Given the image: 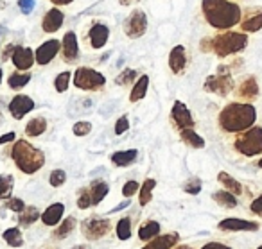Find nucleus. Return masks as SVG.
<instances>
[{"label":"nucleus","instance_id":"f03ea898","mask_svg":"<svg viewBox=\"0 0 262 249\" xmlns=\"http://www.w3.org/2000/svg\"><path fill=\"white\" fill-rule=\"evenodd\" d=\"M257 109L251 102H228L217 117L219 129L230 134H239L255 126Z\"/></svg>","mask_w":262,"mask_h":249},{"label":"nucleus","instance_id":"393cba45","mask_svg":"<svg viewBox=\"0 0 262 249\" xmlns=\"http://www.w3.org/2000/svg\"><path fill=\"white\" fill-rule=\"evenodd\" d=\"M147 88H149V77L147 76H140L137 79L135 86L131 88V94H129V101L131 102H139L146 97L147 94Z\"/></svg>","mask_w":262,"mask_h":249},{"label":"nucleus","instance_id":"5701e85b","mask_svg":"<svg viewBox=\"0 0 262 249\" xmlns=\"http://www.w3.org/2000/svg\"><path fill=\"white\" fill-rule=\"evenodd\" d=\"M139 158V151L137 149H127V151H117L112 154V163L117 167H127L131 163H135Z\"/></svg>","mask_w":262,"mask_h":249},{"label":"nucleus","instance_id":"c9c22d12","mask_svg":"<svg viewBox=\"0 0 262 249\" xmlns=\"http://www.w3.org/2000/svg\"><path fill=\"white\" fill-rule=\"evenodd\" d=\"M117 238L119 240H127L131 237V219L129 217H122V219L117 222Z\"/></svg>","mask_w":262,"mask_h":249},{"label":"nucleus","instance_id":"ea45409f","mask_svg":"<svg viewBox=\"0 0 262 249\" xmlns=\"http://www.w3.org/2000/svg\"><path fill=\"white\" fill-rule=\"evenodd\" d=\"M133 79H137V72L133 69H126L120 72V76L115 79V83L119 84V86H127Z\"/></svg>","mask_w":262,"mask_h":249},{"label":"nucleus","instance_id":"c85d7f7f","mask_svg":"<svg viewBox=\"0 0 262 249\" xmlns=\"http://www.w3.org/2000/svg\"><path fill=\"white\" fill-rule=\"evenodd\" d=\"M180 138L185 142V145L192 149H203L205 147V138L200 137L194 129H182L180 131Z\"/></svg>","mask_w":262,"mask_h":249},{"label":"nucleus","instance_id":"a18cd8bd","mask_svg":"<svg viewBox=\"0 0 262 249\" xmlns=\"http://www.w3.org/2000/svg\"><path fill=\"white\" fill-rule=\"evenodd\" d=\"M139 190H140V185L137 183V181H127V183L122 187V195H124V197L129 199L131 195H135Z\"/></svg>","mask_w":262,"mask_h":249},{"label":"nucleus","instance_id":"4d7b16f0","mask_svg":"<svg viewBox=\"0 0 262 249\" xmlns=\"http://www.w3.org/2000/svg\"><path fill=\"white\" fill-rule=\"evenodd\" d=\"M127 205H129V202H122V205H119V206H117L115 210H120V208H124V206H127Z\"/></svg>","mask_w":262,"mask_h":249},{"label":"nucleus","instance_id":"e433bc0d","mask_svg":"<svg viewBox=\"0 0 262 249\" xmlns=\"http://www.w3.org/2000/svg\"><path fill=\"white\" fill-rule=\"evenodd\" d=\"M13 187H15V179H13V176H9V174H2V176H0V199L9 197Z\"/></svg>","mask_w":262,"mask_h":249},{"label":"nucleus","instance_id":"a878e982","mask_svg":"<svg viewBox=\"0 0 262 249\" xmlns=\"http://www.w3.org/2000/svg\"><path fill=\"white\" fill-rule=\"evenodd\" d=\"M158 235H160V224H158L157 220H146V222L139 228V238L144 242L153 240Z\"/></svg>","mask_w":262,"mask_h":249},{"label":"nucleus","instance_id":"6e6d98bb","mask_svg":"<svg viewBox=\"0 0 262 249\" xmlns=\"http://www.w3.org/2000/svg\"><path fill=\"white\" fill-rule=\"evenodd\" d=\"M172 249H192L190 245H178V247H172Z\"/></svg>","mask_w":262,"mask_h":249},{"label":"nucleus","instance_id":"473e14b6","mask_svg":"<svg viewBox=\"0 0 262 249\" xmlns=\"http://www.w3.org/2000/svg\"><path fill=\"white\" fill-rule=\"evenodd\" d=\"M4 240L8 242L11 247H22L24 245V235L18 228H9L4 231Z\"/></svg>","mask_w":262,"mask_h":249},{"label":"nucleus","instance_id":"f257e3e1","mask_svg":"<svg viewBox=\"0 0 262 249\" xmlns=\"http://www.w3.org/2000/svg\"><path fill=\"white\" fill-rule=\"evenodd\" d=\"M201 13L215 31H230L243 18L241 6L232 0H201Z\"/></svg>","mask_w":262,"mask_h":249},{"label":"nucleus","instance_id":"2f4dec72","mask_svg":"<svg viewBox=\"0 0 262 249\" xmlns=\"http://www.w3.org/2000/svg\"><path fill=\"white\" fill-rule=\"evenodd\" d=\"M76 224H77L76 217H67V219L63 220V222L59 224L58 228H56V231L52 233V237L58 238V240H61V238L69 237V235L72 233L74 228H76Z\"/></svg>","mask_w":262,"mask_h":249},{"label":"nucleus","instance_id":"aec40b11","mask_svg":"<svg viewBox=\"0 0 262 249\" xmlns=\"http://www.w3.org/2000/svg\"><path fill=\"white\" fill-rule=\"evenodd\" d=\"M63 20H65V15L61 13V9L52 8L49 9L47 15L41 20V29H43V33H56V31L61 29Z\"/></svg>","mask_w":262,"mask_h":249},{"label":"nucleus","instance_id":"603ef678","mask_svg":"<svg viewBox=\"0 0 262 249\" xmlns=\"http://www.w3.org/2000/svg\"><path fill=\"white\" fill-rule=\"evenodd\" d=\"M51 2L56 6V8H58V6H69V4H72L74 0H51Z\"/></svg>","mask_w":262,"mask_h":249},{"label":"nucleus","instance_id":"a19ab883","mask_svg":"<svg viewBox=\"0 0 262 249\" xmlns=\"http://www.w3.org/2000/svg\"><path fill=\"white\" fill-rule=\"evenodd\" d=\"M67 181V172L61 169H56L51 172V177H49V183L52 185V187H61L63 183Z\"/></svg>","mask_w":262,"mask_h":249},{"label":"nucleus","instance_id":"8fccbe9b","mask_svg":"<svg viewBox=\"0 0 262 249\" xmlns=\"http://www.w3.org/2000/svg\"><path fill=\"white\" fill-rule=\"evenodd\" d=\"M201 249H232V247L223 244V242H207Z\"/></svg>","mask_w":262,"mask_h":249},{"label":"nucleus","instance_id":"3c124183","mask_svg":"<svg viewBox=\"0 0 262 249\" xmlns=\"http://www.w3.org/2000/svg\"><path fill=\"white\" fill-rule=\"evenodd\" d=\"M15 138H16L15 131H11V133L2 134V137H0V145H2V144H8V142H15Z\"/></svg>","mask_w":262,"mask_h":249},{"label":"nucleus","instance_id":"13d9d810","mask_svg":"<svg viewBox=\"0 0 262 249\" xmlns=\"http://www.w3.org/2000/svg\"><path fill=\"white\" fill-rule=\"evenodd\" d=\"M257 167H258V169H262V158H260V160H258V162H257Z\"/></svg>","mask_w":262,"mask_h":249},{"label":"nucleus","instance_id":"9d476101","mask_svg":"<svg viewBox=\"0 0 262 249\" xmlns=\"http://www.w3.org/2000/svg\"><path fill=\"white\" fill-rule=\"evenodd\" d=\"M171 119L180 131L182 129H194V126H196V120H194L192 113H190V109L187 108L182 101L174 102V106H172V109H171Z\"/></svg>","mask_w":262,"mask_h":249},{"label":"nucleus","instance_id":"09e8293b","mask_svg":"<svg viewBox=\"0 0 262 249\" xmlns=\"http://www.w3.org/2000/svg\"><path fill=\"white\" fill-rule=\"evenodd\" d=\"M250 212L255 213V215H258V217H262V194L257 195V197H255L253 201H251Z\"/></svg>","mask_w":262,"mask_h":249},{"label":"nucleus","instance_id":"bb28decb","mask_svg":"<svg viewBox=\"0 0 262 249\" xmlns=\"http://www.w3.org/2000/svg\"><path fill=\"white\" fill-rule=\"evenodd\" d=\"M212 199H214L219 206H223V208H228V210L237 208V205H239V202H237V195H233L232 192H228V190L214 192V194H212Z\"/></svg>","mask_w":262,"mask_h":249},{"label":"nucleus","instance_id":"b1692460","mask_svg":"<svg viewBox=\"0 0 262 249\" xmlns=\"http://www.w3.org/2000/svg\"><path fill=\"white\" fill-rule=\"evenodd\" d=\"M217 181L223 185V187H225V190L232 192L233 195H237V197H239V195H243L244 187L239 183V181L235 179V177L230 176L228 172H225V170H223V172H219L217 174Z\"/></svg>","mask_w":262,"mask_h":249},{"label":"nucleus","instance_id":"423d86ee","mask_svg":"<svg viewBox=\"0 0 262 249\" xmlns=\"http://www.w3.org/2000/svg\"><path fill=\"white\" fill-rule=\"evenodd\" d=\"M203 90L208 94H215L219 97H226L228 94H232L235 90V81L232 77V72L226 66H221L217 74H212L205 79Z\"/></svg>","mask_w":262,"mask_h":249},{"label":"nucleus","instance_id":"f3484780","mask_svg":"<svg viewBox=\"0 0 262 249\" xmlns=\"http://www.w3.org/2000/svg\"><path fill=\"white\" fill-rule=\"evenodd\" d=\"M217 228L221 231H257L260 228V224L255 220H244L237 219V217H228V219L221 220L217 224Z\"/></svg>","mask_w":262,"mask_h":249},{"label":"nucleus","instance_id":"6ab92c4d","mask_svg":"<svg viewBox=\"0 0 262 249\" xmlns=\"http://www.w3.org/2000/svg\"><path fill=\"white\" fill-rule=\"evenodd\" d=\"M108 40H110V29L104 24H94L92 29L88 31V41H90L92 49H95V51L104 47L108 43Z\"/></svg>","mask_w":262,"mask_h":249},{"label":"nucleus","instance_id":"ddd939ff","mask_svg":"<svg viewBox=\"0 0 262 249\" xmlns=\"http://www.w3.org/2000/svg\"><path fill=\"white\" fill-rule=\"evenodd\" d=\"M61 51V41L58 40H47L40 45V47L34 51V58H36V63L41 66L49 65L52 59L56 58V54Z\"/></svg>","mask_w":262,"mask_h":249},{"label":"nucleus","instance_id":"cd10ccee","mask_svg":"<svg viewBox=\"0 0 262 249\" xmlns=\"http://www.w3.org/2000/svg\"><path fill=\"white\" fill-rule=\"evenodd\" d=\"M45 131H47V120H45L43 117H34V119H31L26 126V134L31 138L40 137V134H43Z\"/></svg>","mask_w":262,"mask_h":249},{"label":"nucleus","instance_id":"7ed1b4c3","mask_svg":"<svg viewBox=\"0 0 262 249\" xmlns=\"http://www.w3.org/2000/svg\"><path fill=\"white\" fill-rule=\"evenodd\" d=\"M11 158L15 162V165L18 167V170H22L27 176L36 174L45 165V154L27 140L15 142V145L11 149Z\"/></svg>","mask_w":262,"mask_h":249},{"label":"nucleus","instance_id":"9b49d317","mask_svg":"<svg viewBox=\"0 0 262 249\" xmlns=\"http://www.w3.org/2000/svg\"><path fill=\"white\" fill-rule=\"evenodd\" d=\"M239 27H241V31L246 34L258 33V31L262 29V6L246 9V11L243 13Z\"/></svg>","mask_w":262,"mask_h":249},{"label":"nucleus","instance_id":"c756f323","mask_svg":"<svg viewBox=\"0 0 262 249\" xmlns=\"http://www.w3.org/2000/svg\"><path fill=\"white\" fill-rule=\"evenodd\" d=\"M157 188V181L155 179H146L142 183V187H140V190H139V202H140V206H146V205H149L151 202V199H153V190Z\"/></svg>","mask_w":262,"mask_h":249},{"label":"nucleus","instance_id":"2eb2a0df","mask_svg":"<svg viewBox=\"0 0 262 249\" xmlns=\"http://www.w3.org/2000/svg\"><path fill=\"white\" fill-rule=\"evenodd\" d=\"M187 65H189V58H187V51L183 45H176L172 51L169 52V69L176 76H182L185 72Z\"/></svg>","mask_w":262,"mask_h":249},{"label":"nucleus","instance_id":"20e7f679","mask_svg":"<svg viewBox=\"0 0 262 249\" xmlns=\"http://www.w3.org/2000/svg\"><path fill=\"white\" fill-rule=\"evenodd\" d=\"M248 34L243 31H223L212 38V52L217 58L225 59L228 56L239 54L248 47Z\"/></svg>","mask_w":262,"mask_h":249},{"label":"nucleus","instance_id":"0eeeda50","mask_svg":"<svg viewBox=\"0 0 262 249\" xmlns=\"http://www.w3.org/2000/svg\"><path fill=\"white\" fill-rule=\"evenodd\" d=\"M74 86L84 92H97L106 84V77L101 72L90 69V66H79L74 72Z\"/></svg>","mask_w":262,"mask_h":249},{"label":"nucleus","instance_id":"72a5a7b5","mask_svg":"<svg viewBox=\"0 0 262 249\" xmlns=\"http://www.w3.org/2000/svg\"><path fill=\"white\" fill-rule=\"evenodd\" d=\"M31 81V74H20V72H15L9 76L8 79V84L11 90H22L27 83Z\"/></svg>","mask_w":262,"mask_h":249},{"label":"nucleus","instance_id":"4c0bfd02","mask_svg":"<svg viewBox=\"0 0 262 249\" xmlns=\"http://www.w3.org/2000/svg\"><path fill=\"white\" fill-rule=\"evenodd\" d=\"M69 84H70V72H61L59 76H56L54 79V88L56 92H59V94H65L67 90H69Z\"/></svg>","mask_w":262,"mask_h":249},{"label":"nucleus","instance_id":"412c9836","mask_svg":"<svg viewBox=\"0 0 262 249\" xmlns=\"http://www.w3.org/2000/svg\"><path fill=\"white\" fill-rule=\"evenodd\" d=\"M180 240V235L178 233H167V235H158L155 237L153 240H149V244L144 245L142 249H172Z\"/></svg>","mask_w":262,"mask_h":249},{"label":"nucleus","instance_id":"1a4fd4ad","mask_svg":"<svg viewBox=\"0 0 262 249\" xmlns=\"http://www.w3.org/2000/svg\"><path fill=\"white\" fill-rule=\"evenodd\" d=\"M124 33L131 40H137V38L144 36L147 31V15L142 9H133L129 13L126 20H124Z\"/></svg>","mask_w":262,"mask_h":249},{"label":"nucleus","instance_id":"58836bf2","mask_svg":"<svg viewBox=\"0 0 262 249\" xmlns=\"http://www.w3.org/2000/svg\"><path fill=\"white\" fill-rule=\"evenodd\" d=\"M90 206H94V202H92V194H90V188H86V190H79V195H77V208L79 210H86L90 208Z\"/></svg>","mask_w":262,"mask_h":249},{"label":"nucleus","instance_id":"39448f33","mask_svg":"<svg viewBox=\"0 0 262 249\" xmlns=\"http://www.w3.org/2000/svg\"><path fill=\"white\" fill-rule=\"evenodd\" d=\"M233 149L244 158L262 154V127L251 126L250 129L239 133L233 140Z\"/></svg>","mask_w":262,"mask_h":249},{"label":"nucleus","instance_id":"37998d69","mask_svg":"<svg viewBox=\"0 0 262 249\" xmlns=\"http://www.w3.org/2000/svg\"><path fill=\"white\" fill-rule=\"evenodd\" d=\"M183 190L187 194H200L201 192V179L200 177H190L185 185H183Z\"/></svg>","mask_w":262,"mask_h":249},{"label":"nucleus","instance_id":"dca6fc26","mask_svg":"<svg viewBox=\"0 0 262 249\" xmlns=\"http://www.w3.org/2000/svg\"><path fill=\"white\" fill-rule=\"evenodd\" d=\"M34 109V101L29 97V95H16V97H13V101L9 102V111H11L13 119L16 120H22L24 117L27 115L29 111H33Z\"/></svg>","mask_w":262,"mask_h":249},{"label":"nucleus","instance_id":"79ce46f5","mask_svg":"<svg viewBox=\"0 0 262 249\" xmlns=\"http://www.w3.org/2000/svg\"><path fill=\"white\" fill-rule=\"evenodd\" d=\"M72 131L76 137H86V134H90V131H92V124L86 122V120H81V122L74 124Z\"/></svg>","mask_w":262,"mask_h":249},{"label":"nucleus","instance_id":"4468645a","mask_svg":"<svg viewBox=\"0 0 262 249\" xmlns=\"http://www.w3.org/2000/svg\"><path fill=\"white\" fill-rule=\"evenodd\" d=\"M11 61H13V65L16 66V70H29L31 66L36 63L34 51L29 47H24V45H15Z\"/></svg>","mask_w":262,"mask_h":249},{"label":"nucleus","instance_id":"a211bd4d","mask_svg":"<svg viewBox=\"0 0 262 249\" xmlns=\"http://www.w3.org/2000/svg\"><path fill=\"white\" fill-rule=\"evenodd\" d=\"M61 52H63V58H65L67 63L77 61V58H79V45H77V36L74 31H69V33L63 36Z\"/></svg>","mask_w":262,"mask_h":249},{"label":"nucleus","instance_id":"7c9ffc66","mask_svg":"<svg viewBox=\"0 0 262 249\" xmlns=\"http://www.w3.org/2000/svg\"><path fill=\"white\" fill-rule=\"evenodd\" d=\"M108 192H110V187H108V183L106 181H94L92 183V187H90V194H92V202L94 205H99V202L102 201V199L108 195Z\"/></svg>","mask_w":262,"mask_h":249},{"label":"nucleus","instance_id":"49530a36","mask_svg":"<svg viewBox=\"0 0 262 249\" xmlns=\"http://www.w3.org/2000/svg\"><path fill=\"white\" fill-rule=\"evenodd\" d=\"M127 129H129V120H127L126 115H122L115 122V134H119V137H120V134H124Z\"/></svg>","mask_w":262,"mask_h":249},{"label":"nucleus","instance_id":"f8f14e48","mask_svg":"<svg viewBox=\"0 0 262 249\" xmlns=\"http://www.w3.org/2000/svg\"><path fill=\"white\" fill-rule=\"evenodd\" d=\"M235 95L237 99L244 102H251L260 95V86L257 83V77L255 76H248L244 77L243 81L239 83V86L235 88Z\"/></svg>","mask_w":262,"mask_h":249},{"label":"nucleus","instance_id":"4be33fe9","mask_svg":"<svg viewBox=\"0 0 262 249\" xmlns=\"http://www.w3.org/2000/svg\"><path fill=\"white\" fill-rule=\"evenodd\" d=\"M63 213H65V205L54 202V205H51L43 213H41V222H43L45 226H56V224L61 220Z\"/></svg>","mask_w":262,"mask_h":249},{"label":"nucleus","instance_id":"6e6552de","mask_svg":"<svg viewBox=\"0 0 262 249\" xmlns=\"http://www.w3.org/2000/svg\"><path fill=\"white\" fill-rule=\"evenodd\" d=\"M110 228H112L110 219L94 215V217H88L86 220H83V224H81V233H83L88 240H99V238H104L106 235L110 233Z\"/></svg>","mask_w":262,"mask_h":249},{"label":"nucleus","instance_id":"bf43d9fd","mask_svg":"<svg viewBox=\"0 0 262 249\" xmlns=\"http://www.w3.org/2000/svg\"><path fill=\"white\" fill-rule=\"evenodd\" d=\"M0 83H2V69H0Z\"/></svg>","mask_w":262,"mask_h":249},{"label":"nucleus","instance_id":"5fc2aeb1","mask_svg":"<svg viewBox=\"0 0 262 249\" xmlns=\"http://www.w3.org/2000/svg\"><path fill=\"white\" fill-rule=\"evenodd\" d=\"M133 2H139V0H120V4H122V6L133 4Z\"/></svg>","mask_w":262,"mask_h":249},{"label":"nucleus","instance_id":"864d4df0","mask_svg":"<svg viewBox=\"0 0 262 249\" xmlns=\"http://www.w3.org/2000/svg\"><path fill=\"white\" fill-rule=\"evenodd\" d=\"M72 249H92V247L88 244H77V245H74Z\"/></svg>","mask_w":262,"mask_h":249},{"label":"nucleus","instance_id":"052dcab7","mask_svg":"<svg viewBox=\"0 0 262 249\" xmlns=\"http://www.w3.org/2000/svg\"><path fill=\"white\" fill-rule=\"evenodd\" d=\"M257 249H262V245H258V247H257Z\"/></svg>","mask_w":262,"mask_h":249},{"label":"nucleus","instance_id":"f704fd0d","mask_svg":"<svg viewBox=\"0 0 262 249\" xmlns=\"http://www.w3.org/2000/svg\"><path fill=\"white\" fill-rule=\"evenodd\" d=\"M40 212H38V208H34V206H27L26 210H24L22 213H20L18 220L22 226H31V224H34L38 219H40Z\"/></svg>","mask_w":262,"mask_h":249},{"label":"nucleus","instance_id":"de8ad7c7","mask_svg":"<svg viewBox=\"0 0 262 249\" xmlns=\"http://www.w3.org/2000/svg\"><path fill=\"white\" fill-rule=\"evenodd\" d=\"M34 6H36V2H34V0H18V8H20V11H22L24 15H29V13H33Z\"/></svg>","mask_w":262,"mask_h":249},{"label":"nucleus","instance_id":"c03bdc74","mask_svg":"<svg viewBox=\"0 0 262 249\" xmlns=\"http://www.w3.org/2000/svg\"><path fill=\"white\" fill-rule=\"evenodd\" d=\"M6 206H8V208L11 210V212H16V213H22L24 210L27 208V205H26V202H24L20 197H13V199H9L8 205H6Z\"/></svg>","mask_w":262,"mask_h":249}]
</instances>
